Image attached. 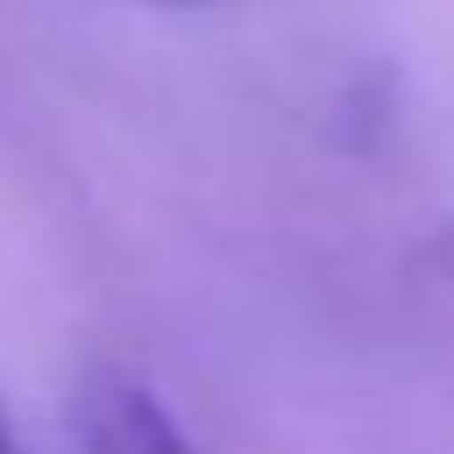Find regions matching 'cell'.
<instances>
[{
    "label": "cell",
    "instance_id": "cell-3",
    "mask_svg": "<svg viewBox=\"0 0 454 454\" xmlns=\"http://www.w3.org/2000/svg\"><path fill=\"white\" fill-rule=\"evenodd\" d=\"M0 454H14V440H7V419H0Z\"/></svg>",
    "mask_w": 454,
    "mask_h": 454
},
{
    "label": "cell",
    "instance_id": "cell-1",
    "mask_svg": "<svg viewBox=\"0 0 454 454\" xmlns=\"http://www.w3.org/2000/svg\"><path fill=\"white\" fill-rule=\"evenodd\" d=\"M71 433H78V454H206L192 426L128 369H99L78 383Z\"/></svg>",
    "mask_w": 454,
    "mask_h": 454
},
{
    "label": "cell",
    "instance_id": "cell-2",
    "mask_svg": "<svg viewBox=\"0 0 454 454\" xmlns=\"http://www.w3.org/2000/svg\"><path fill=\"white\" fill-rule=\"evenodd\" d=\"M128 7H206V0H128Z\"/></svg>",
    "mask_w": 454,
    "mask_h": 454
}]
</instances>
